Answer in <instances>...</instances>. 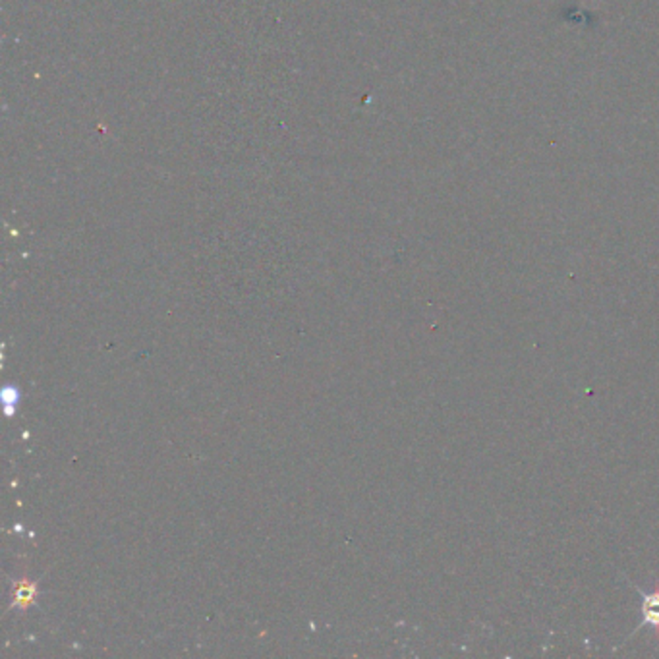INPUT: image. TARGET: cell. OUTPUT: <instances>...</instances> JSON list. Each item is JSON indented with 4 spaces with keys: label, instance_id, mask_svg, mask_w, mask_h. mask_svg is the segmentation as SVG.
I'll use <instances>...</instances> for the list:
<instances>
[{
    "label": "cell",
    "instance_id": "6da1fadb",
    "mask_svg": "<svg viewBox=\"0 0 659 659\" xmlns=\"http://www.w3.org/2000/svg\"><path fill=\"white\" fill-rule=\"evenodd\" d=\"M640 592L642 597V621L640 626H651L659 628V590H653L651 594Z\"/></svg>",
    "mask_w": 659,
    "mask_h": 659
},
{
    "label": "cell",
    "instance_id": "7a4b0ae2",
    "mask_svg": "<svg viewBox=\"0 0 659 659\" xmlns=\"http://www.w3.org/2000/svg\"><path fill=\"white\" fill-rule=\"evenodd\" d=\"M37 590L31 582H19L14 592V607H28L35 601Z\"/></svg>",
    "mask_w": 659,
    "mask_h": 659
}]
</instances>
